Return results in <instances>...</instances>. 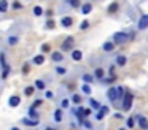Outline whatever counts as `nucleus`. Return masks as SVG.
Wrapping results in <instances>:
<instances>
[{"label": "nucleus", "instance_id": "nucleus-9", "mask_svg": "<svg viewBox=\"0 0 148 130\" xmlns=\"http://www.w3.org/2000/svg\"><path fill=\"white\" fill-rule=\"evenodd\" d=\"M19 43V35H8L7 37V44L8 46H16Z\"/></svg>", "mask_w": 148, "mask_h": 130}, {"label": "nucleus", "instance_id": "nucleus-35", "mask_svg": "<svg viewBox=\"0 0 148 130\" xmlns=\"http://www.w3.org/2000/svg\"><path fill=\"white\" fill-rule=\"evenodd\" d=\"M89 25H91V22L88 21V19H84V21L80 24V30H86V29H89Z\"/></svg>", "mask_w": 148, "mask_h": 130}, {"label": "nucleus", "instance_id": "nucleus-24", "mask_svg": "<svg viewBox=\"0 0 148 130\" xmlns=\"http://www.w3.org/2000/svg\"><path fill=\"white\" fill-rule=\"evenodd\" d=\"M65 3H67L70 8H80L81 6V0H65Z\"/></svg>", "mask_w": 148, "mask_h": 130}, {"label": "nucleus", "instance_id": "nucleus-45", "mask_svg": "<svg viewBox=\"0 0 148 130\" xmlns=\"http://www.w3.org/2000/svg\"><path fill=\"white\" fill-rule=\"evenodd\" d=\"M89 114H92V108H86L84 110V116H89Z\"/></svg>", "mask_w": 148, "mask_h": 130}, {"label": "nucleus", "instance_id": "nucleus-28", "mask_svg": "<svg viewBox=\"0 0 148 130\" xmlns=\"http://www.w3.org/2000/svg\"><path fill=\"white\" fill-rule=\"evenodd\" d=\"M81 79H83V82H88V84H91V82H94V75H88V73H84L83 76H81Z\"/></svg>", "mask_w": 148, "mask_h": 130}, {"label": "nucleus", "instance_id": "nucleus-10", "mask_svg": "<svg viewBox=\"0 0 148 130\" xmlns=\"http://www.w3.org/2000/svg\"><path fill=\"white\" fill-rule=\"evenodd\" d=\"M51 60L53 62H62V60H64V54H62V51H53L51 52Z\"/></svg>", "mask_w": 148, "mask_h": 130}, {"label": "nucleus", "instance_id": "nucleus-12", "mask_svg": "<svg viewBox=\"0 0 148 130\" xmlns=\"http://www.w3.org/2000/svg\"><path fill=\"white\" fill-rule=\"evenodd\" d=\"M72 24H73V18H70V16H64V18L61 19V25L65 29L72 27Z\"/></svg>", "mask_w": 148, "mask_h": 130}, {"label": "nucleus", "instance_id": "nucleus-39", "mask_svg": "<svg viewBox=\"0 0 148 130\" xmlns=\"http://www.w3.org/2000/svg\"><path fill=\"white\" fill-rule=\"evenodd\" d=\"M54 71L58 73V75H61V76H62V75H65V73H67V70H65L64 67H59V65H58V67H56Z\"/></svg>", "mask_w": 148, "mask_h": 130}, {"label": "nucleus", "instance_id": "nucleus-33", "mask_svg": "<svg viewBox=\"0 0 148 130\" xmlns=\"http://www.w3.org/2000/svg\"><path fill=\"white\" fill-rule=\"evenodd\" d=\"M40 49H42L43 54H46V52H49V51H51V44H49V43H43L42 46H40Z\"/></svg>", "mask_w": 148, "mask_h": 130}, {"label": "nucleus", "instance_id": "nucleus-43", "mask_svg": "<svg viewBox=\"0 0 148 130\" xmlns=\"http://www.w3.org/2000/svg\"><path fill=\"white\" fill-rule=\"evenodd\" d=\"M45 98H48V100H49V98H53V92L51 91H46L45 92Z\"/></svg>", "mask_w": 148, "mask_h": 130}, {"label": "nucleus", "instance_id": "nucleus-46", "mask_svg": "<svg viewBox=\"0 0 148 130\" xmlns=\"http://www.w3.org/2000/svg\"><path fill=\"white\" fill-rule=\"evenodd\" d=\"M84 127H86V129H92V124L88 122V120H86V122H84Z\"/></svg>", "mask_w": 148, "mask_h": 130}, {"label": "nucleus", "instance_id": "nucleus-31", "mask_svg": "<svg viewBox=\"0 0 148 130\" xmlns=\"http://www.w3.org/2000/svg\"><path fill=\"white\" fill-rule=\"evenodd\" d=\"M45 27L48 29V30H53V29L56 27V21H54V19H48L46 24H45Z\"/></svg>", "mask_w": 148, "mask_h": 130}, {"label": "nucleus", "instance_id": "nucleus-21", "mask_svg": "<svg viewBox=\"0 0 148 130\" xmlns=\"http://www.w3.org/2000/svg\"><path fill=\"white\" fill-rule=\"evenodd\" d=\"M115 62H116V65H118V67H124L126 62H127V57H126V56H116Z\"/></svg>", "mask_w": 148, "mask_h": 130}, {"label": "nucleus", "instance_id": "nucleus-17", "mask_svg": "<svg viewBox=\"0 0 148 130\" xmlns=\"http://www.w3.org/2000/svg\"><path fill=\"white\" fill-rule=\"evenodd\" d=\"M137 119H138V127H140L142 130H147V129H148V120H147V117L138 116Z\"/></svg>", "mask_w": 148, "mask_h": 130}, {"label": "nucleus", "instance_id": "nucleus-8", "mask_svg": "<svg viewBox=\"0 0 148 130\" xmlns=\"http://www.w3.org/2000/svg\"><path fill=\"white\" fill-rule=\"evenodd\" d=\"M108 111H110L108 106H100V108H99V113L96 114V119H97V120H102L103 116H107V114H108Z\"/></svg>", "mask_w": 148, "mask_h": 130}, {"label": "nucleus", "instance_id": "nucleus-18", "mask_svg": "<svg viewBox=\"0 0 148 130\" xmlns=\"http://www.w3.org/2000/svg\"><path fill=\"white\" fill-rule=\"evenodd\" d=\"M119 8V3L118 2H112L108 5V8H107V11H108V14H113V13H116Z\"/></svg>", "mask_w": 148, "mask_h": 130}, {"label": "nucleus", "instance_id": "nucleus-4", "mask_svg": "<svg viewBox=\"0 0 148 130\" xmlns=\"http://www.w3.org/2000/svg\"><path fill=\"white\" fill-rule=\"evenodd\" d=\"M107 97H108L110 101H116V100H118V86L110 87L108 91H107Z\"/></svg>", "mask_w": 148, "mask_h": 130}, {"label": "nucleus", "instance_id": "nucleus-37", "mask_svg": "<svg viewBox=\"0 0 148 130\" xmlns=\"http://www.w3.org/2000/svg\"><path fill=\"white\" fill-rule=\"evenodd\" d=\"M124 87L123 86H118V100H123V97H124Z\"/></svg>", "mask_w": 148, "mask_h": 130}, {"label": "nucleus", "instance_id": "nucleus-32", "mask_svg": "<svg viewBox=\"0 0 148 130\" xmlns=\"http://www.w3.org/2000/svg\"><path fill=\"white\" fill-rule=\"evenodd\" d=\"M81 91H83V94L89 95L91 94V86L88 84V82H83V84H81Z\"/></svg>", "mask_w": 148, "mask_h": 130}, {"label": "nucleus", "instance_id": "nucleus-23", "mask_svg": "<svg viewBox=\"0 0 148 130\" xmlns=\"http://www.w3.org/2000/svg\"><path fill=\"white\" fill-rule=\"evenodd\" d=\"M53 117H54L56 122H62V108H58V110L54 111V114H53Z\"/></svg>", "mask_w": 148, "mask_h": 130}, {"label": "nucleus", "instance_id": "nucleus-27", "mask_svg": "<svg viewBox=\"0 0 148 130\" xmlns=\"http://www.w3.org/2000/svg\"><path fill=\"white\" fill-rule=\"evenodd\" d=\"M34 92H35V86H26V87H24V95H26V97L34 95Z\"/></svg>", "mask_w": 148, "mask_h": 130}, {"label": "nucleus", "instance_id": "nucleus-5", "mask_svg": "<svg viewBox=\"0 0 148 130\" xmlns=\"http://www.w3.org/2000/svg\"><path fill=\"white\" fill-rule=\"evenodd\" d=\"M137 27H138V30H145V29H148V14L140 16V19H138V22H137Z\"/></svg>", "mask_w": 148, "mask_h": 130}, {"label": "nucleus", "instance_id": "nucleus-47", "mask_svg": "<svg viewBox=\"0 0 148 130\" xmlns=\"http://www.w3.org/2000/svg\"><path fill=\"white\" fill-rule=\"evenodd\" d=\"M10 130H21V129H19V127H11Z\"/></svg>", "mask_w": 148, "mask_h": 130}, {"label": "nucleus", "instance_id": "nucleus-48", "mask_svg": "<svg viewBox=\"0 0 148 130\" xmlns=\"http://www.w3.org/2000/svg\"><path fill=\"white\" fill-rule=\"evenodd\" d=\"M45 130H54V129H51V127H46V129Z\"/></svg>", "mask_w": 148, "mask_h": 130}, {"label": "nucleus", "instance_id": "nucleus-26", "mask_svg": "<svg viewBox=\"0 0 148 130\" xmlns=\"http://www.w3.org/2000/svg\"><path fill=\"white\" fill-rule=\"evenodd\" d=\"M103 76H105L103 68H96V70H94V78H96V79H103Z\"/></svg>", "mask_w": 148, "mask_h": 130}, {"label": "nucleus", "instance_id": "nucleus-25", "mask_svg": "<svg viewBox=\"0 0 148 130\" xmlns=\"http://www.w3.org/2000/svg\"><path fill=\"white\" fill-rule=\"evenodd\" d=\"M11 75V67H5V68H2V73H0V76H2V79H7L8 76Z\"/></svg>", "mask_w": 148, "mask_h": 130}, {"label": "nucleus", "instance_id": "nucleus-40", "mask_svg": "<svg viewBox=\"0 0 148 130\" xmlns=\"http://www.w3.org/2000/svg\"><path fill=\"white\" fill-rule=\"evenodd\" d=\"M134 124H135V120L132 119V117H129V119L126 120V125H127L129 129H132V127H134Z\"/></svg>", "mask_w": 148, "mask_h": 130}, {"label": "nucleus", "instance_id": "nucleus-3", "mask_svg": "<svg viewBox=\"0 0 148 130\" xmlns=\"http://www.w3.org/2000/svg\"><path fill=\"white\" fill-rule=\"evenodd\" d=\"M132 94L131 92H126L124 94V97H123V110L124 111H129L131 110V106H132Z\"/></svg>", "mask_w": 148, "mask_h": 130}, {"label": "nucleus", "instance_id": "nucleus-19", "mask_svg": "<svg viewBox=\"0 0 148 130\" xmlns=\"http://www.w3.org/2000/svg\"><path fill=\"white\" fill-rule=\"evenodd\" d=\"M8 8H10V3H8V0H0V14L7 13Z\"/></svg>", "mask_w": 148, "mask_h": 130}, {"label": "nucleus", "instance_id": "nucleus-38", "mask_svg": "<svg viewBox=\"0 0 148 130\" xmlns=\"http://www.w3.org/2000/svg\"><path fill=\"white\" fill-rule=\"evenodd\" d=\"M72 101H73L75 105H80L81 103V97L78 94H73V95H72Z\"/></svg>", "mask_w": 148, "mask_h": 130}, {"label": "nucleus", "instance_id": "nucleus-7", "mask_svg": "<svg viewBox=\"0 0 148 130\" xmlns=\"http://www.w3.org/2000/svg\"><path fill=\"white\" fill-rule=\"evenodd\" d=\"M19 103H21V97H19V95H11V97L8 98V106H10V108L19 106Z\"/></svg>", "mask_w": 148, "mask_h": 130}, {"label": "nucleus", "instance_id": "nucleus-41", "mask_svg": "<svg viewBox=\"0 0 148 130\" xmlns=\"http://www.w3.org/2000/svg\"><path fill=\"white\" fill-rule=\"evenodd\" d=\"M42 103H43V100H42V98H37V100H35V101H34V103H32V106L38 108V106H40V105H42Z\"/></svg>", "mask_w": 148, "mask_h": 130}, {"label": "nucleus", "instance_id": "nucleus-22", "mask_svg": "<svg viewBox=\"0 0 148 130\" xmlns=\"http://www.w3.org/2000/svg\"><path fill=\"white\" fill-rule=\"evenodd\" d=\"M35 89L37 91H45L46 89V84H45V81H43V79H35Z\"/></svg>", "mask_w": 148, "mask_h": 130}, {"label": "nucleus", "instance_id": "nucleus-6", "mask_svg": "<svg viewBox=\"0 0 148 130\" xmlns=\"http://www.w3.org/2000/svg\"><path fill=\"white\" fill-rule=\"evenodd\" d=\"M92 11V3L91 2H86V3H81V6H80V13L81 14H89V13Z\"/></svg>", "mask_w": 148, "mask_h": 130}, {"label": "nucleus", "instance_id": "nucleus-30", "mask_svg": "<svg viewBox=\"0 0 148 130\" xmlns=\"http://www.w3.org/2000/svg\"><path fill=\"white\" fill-rule=\"evenodd\" d=\"M11 8H13L14 11H19V10H23V8H24V5L19 2V0H14V2L11 3Z\"/></svg>", "mask_w": 148, "mask_h": 130}, {"label": "nucleus", "instance_id": "nucleus-44", "mask_svg": "<svg viewBox=\"0 0 148 130\" xmlns=\"http://www.w3.org/2000/svg\"><path fill=\"white\" fill-rule=\"evenodd\" d=\"M23 73L26 75V73H29V63H24V67H23Z\"/></svg>", "mask_w": 148, "mask_h": 130}, {"label": "nucleus", "instance_id": "nucleus-1", "mask_svg": "<svg viewBox=\"0 0 148 130\" xmlns=\"http://www.w3.org/2000/svg\"><path fill=\"white\" fill-rule=\"evenodd\" d=\"M73 44H75V38L69 35V37L65 38L64 41H62V44H61V51H62V52H65V51H73Z\"/></svg>", "mask_w": 148, "mask_h": 130}, {"label": "nucleus", "instance_id": "nucleus-42", "mask_svg": "<svg viewBox=\"0 0 148 130\" xmlns=\"http://www.w3.org/2000/svg\"><path fill=\"white\" fill-rule=\"evenodd\" d=\"M53 14H54V13H53V10H46V11H45V16H46L48 19H51Z\"/></svg>", "mask_w": 148, "mask_h": 130}, {"label": "nucleus", "instance_id": "nucleus-20", "mask_svg": "<svg viewBox=\"0 0 148 130\" xmlns=\"http://www.w3.org/2000/svg\"><path fill=\"white\" fill-rule=\"evenodd\" d=\"M102 48H103V51H105V52H112V51L115 49V43H113V41H105Z\"/></svg>", "mask_w": 148, "mask_h": 130}, {"label": "nucleus", "instance_id": "nucleus-49", "mask_svg": "<svg viewBox=\"0 0 148 130\" xmlns=\"http://www.w3.org/2000/svg\"><path fill=\"white\" fill-rule=\"evenodd\" d=\"M119 130H123V129H119Z\"/></svg>", "mask_w": 148, "mask_h": 130}, {"label": "nucleus", "instance_id": "nucleus-11", "mask_svg": "<svg viewBox=\"0 0 148 130\" xmlns=\"http://www.w3.org/2000/svg\"><path fill=\"white\" fill-rule=\"evenodd\" d=\"M21 122H23L24 125H27V127H37L38 125V119H30V117H23Z\"/></svg>", "mask_w": 148, "mask_h": 130}, {"label": "nucleus", "instance_id": "nucleus-13", "mask_svg": "<svg viewBox=\"0 0 148 130\" xmlns=\"http://www.w3.org/2000/svg\"><path fill=\"white\" fill-rule=\"evenodd\" d=\"M27 117H30V119H38V111H37L35 106H30L27 110Z\"/></svg>", "mask_w": 148, "mask_h": 130}, {"label": "nucleus", "instance_id": "nucleus-29", "mask_svg": "<svg viewBox=\"0 0 148 130\" xmlns=\"http://www.w3.org/2000/svg\"><path fill=\"white\" fill-rule=\"evenodd\" d=\"M0 67H2V68H5V67H8V62H7V56H5V52H3V51L0 52Z\"/></svg>", "mask_w": 148, "mask_h": 130}, {"label": "nucleus", "instance_id": "nucleus-14", "mask_svg": "<svg viewBox=\"0 0 148 130\" xmlns=\"http://www.w3.org/2000/svg\"><path fill=\"white\" fill-rule=\"evenodd\" d=\"M32 63H35V65H43V63H45V56H43V54H37V56H34Z\"/></svg>", "mask_w": 148, "mask_h": 130}, {"label": "nucleus", "instance_id": "nucleus-34", "mask_svg": "<svg viewBox=\"0 0 148 130\" xmlns=\"http://www.w3.org/2000/svg\"><path fill=\"white\" fill-rule=\"evenodd\" d=\"M89 105H91L92 110H99V108H100V103L97 100H94V98H91V100H89Z\"/></svg>", "mask_w": 148, "mask_h": 130}, {"label": "nucleus", "instance_id": "nucleus-15", "mask_svg": "<svg viewBox=\"0 0 148 130\" xmlns=\"http://www.w3.org/2000/svg\"><path fill=\"white\" fill-rule=\"evenodd\" d=\"M32 14L35 16V18H40L42 14H45V10H43L40 5H35V6L32 8Z\"/></svg>", "mask_w": 148, "mask_h": 130}, {"label": "nucleus", "instance_id": "nucleus-36", "mask_svg": "<svg viewBox=\"0 0 148 130\" xmlns=\"http://www.w3.org/2000/svg\"><path fill=\"white\" fill-rule=\"evenodd\" d=\"M69 106H70V100H69V98H62L61 100V108L65 110V108H69Z\"/></svg>", "mask_w": 148, "mask_h": 130}, {"label": "nucleus", "instance_id": "nucleus-2", "mask_svg": "<svg viewBox=\"0 0 148 130\" xmlns=\"http://www.w3.org/2000/svg\"><path fill=\"white\" fill-rule=\"evenodd\" d=\"M127 40H129V35L124 33V32H116V33L113 35V43L115 44H123Z\"/></svg>", "mask_w": 148, "mask_h": 130}, {"label": "nucleus", "instance_id": "nucleus-16", "mask_svg": "<svg viewBox=\"0 0 148 130\" xmlns=\"http://www.w3.org/2000/svg\"><path fill=\"white\" fill-rule=\"evenodd\" d=\"M72 59H73L75 62H80V60L83 59V52H81L80 49H73L72 51Z\"/></svg>", "mask_w": 148, "mask_h": 130}]
</instances>
